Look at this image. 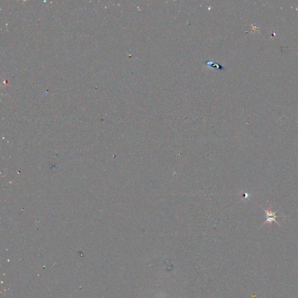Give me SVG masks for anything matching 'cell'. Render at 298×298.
Segmentation results:
<instances>
[{"label":"cell","instance_id":"1","mask_svg":"<svg viewBox=\"0 0 298 298\" xmlns=\"http://www.w3.org/2000/svg\"><path fill=\"white\" fill-rule=\"evenodd\" d=\"M263 209V210L265 211L266 214L267 215V220L266 221L264 222V223L263 224H265L266 223H270L271 225L272 224V222L274 221L275 223H277L278 225H280V224L276 221V218L279 217V216H277L275 214L277 213V211H275V212H273L272 211V207L271 206V204H270V207L268 208V209Z\"/></svg>","mask_w":298,"mask_h":298},{"label":"cell","instance_id":"2","mask_svg":"<svg viewBox=\"0 0 298 298\" xmlns=\"http://www.w3.org/2000/svg\"><path fill=\"white\" fill-rule=\"evenodd\" d=\"M206 65L209 66H211L212 68H217L218 69H224V68L222 67V66L220 65V64H215V63H214L213 62H207V61H206L204 62Z\"/></svg>","mask_w":298,"mask_h":298}]
</instances>
